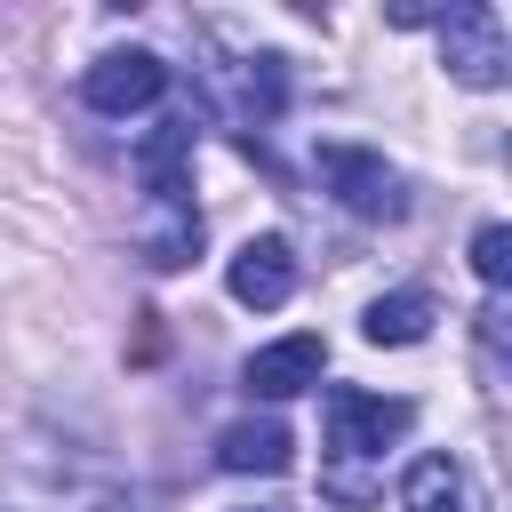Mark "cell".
Instances as JSON below:
<instances>
[{"label": "cell", "mask_w": 512, "mask_h": 512, "mask_svg": "<svg viewBox=\"0 0 512 512\" xmlns=\"http://www.w3.org/2000/svg\"><path fill=\"white\" fill-rule=\"evenodd\" d=\"M440 64H448V80H464V88L496 96V88L512 80V40H504V16H496L488 0L440 8Z\"/></svg>", "instance_id": "obj_1"}, {"label": "cell", "mask_w": 512, "mask_h": 512, "mask_svg": "<svg viewBox=\"0 0 512 512\" xmlns=\"http://www.w3.org/2000/svg\"><path fill=\"white\" fill-rule=\"evenodd\" d=\"M416 400H384L360 384H328V456L336 464H376L392 440H408Z\"/></svg>", "instance_id": "obj_2"}, {"label": "cell", "mask_w": 512, "mask_h": 512, "mask_svg": "<svg viewBox=\"0 0 512 512\" xmlns=\"http://www.w3.org/2000/svg\"><path fill=\"white\" fill-rule=\"evenodd\" d=\"M312 168H320V184H328L352 216H368V224L408 216V184H400V168H392L384 152H368V144H320Z\"/></svg>", "instance_id": "obj_3"}, {"label": "cell", "mask_w": 512, "mask_h": 512, "mask_svg": "<svg viewBox=\"0 0 512 512\" xmlns=\"http://www.w3.org/2000/svg\"><path fill=\"white\" fill-rule=\"evenodd\" d=\"M168 96V64L152 48H112L80 72V104L104 112V120H128V112H152Z\"/></svg>", "instance_id": "obj_4"}, {"label": "cell", "mask_w": 512, "mask_h": 512, "mask_svg": "<svg viewBox=\"0 0 512 512\" xmlns=\"http://www.w3.org/2000/svg\"><path fill=\"white\" fill-rule=\"evenodd\" d=\"M224 288H232V304H248V312H280V304L296 296V248H288L280 232L240 240V256L224 264Z\"/></svg>", "instance_id": "obj_5"}, {"label": "cell", "mask_w": 512, "mask_h": 512, "mask_svg": "<svg viewBox=\"0 0 512 512\" xmlns=\"http://www.w3.org/2000/svg\"><path fill=\"white\" fill-rule=\"evenodd\" d=\"M320 368H328V344L304 328V336H280V344L248 352L240 384H248L256 400H296V392H312V384H320Z\"/></svg>", "instance_id": "obj_6"}, {"label": "cell", "mask_w": 512, "mask_h": 512, "mask_svg": "<svg viewBox=\"0 0 512 512\" xmlns=\"http://www.w3.org/2000/svg\"><path fill=\"white\" fill-rule=\"evenodd\" d=\"M400 512H488V496H480V480H472L464 456L432 448V456H416L400 472Z\"/></svg>", "instance_id": "obj_7"}, {"label": "cell", "mask_w": 512, "mask_h": 512, "mask_svg": "<svg viewBox=\"0 0 512 512\" xmlns=\"http://www.w3.org/2000/svg\"><path fill=\"white\" fill-rule=\"evenodd\" d=\"M136 168H144V200H192V184H184V168H192V120H160L144 136Z\"/></svg>", "instance_id": "obj_8"}, {"label": "cell", "mask_w": 512, "mask_h": 512, "mask_svg": "<svg viewBox=\"0 0 512 512\" xmlns=\"http://www.w3.org/2000/svg\"><path fill=\"white\" fill-rule=\"evenodd\" d=\"M432 320H440V304H432L424 288H392V296H376V304L360 312V336L400 352V344H424V336H432Z\"/></svg>", "instance_id": "obj_9"}, {"label": "cell", "mask_w": 512, "mask_h": 512, "mask_svg": "<svg viewBox=\"0 0 512 512\" xmlns=\"http://www.w3.org/2000/svg\"><path fill=\"white\" fill-rule=\"evenodd\" d=\"M288 456H296V440H288V424H272V416L224 424V440H216V464H224V472H288Z\"/></svg>", "instance_id": "obj_10"}, {"label": "cell", "mask_w": 512, "mask_h": 512, "mask_svg": "<svg viewBox=\"0 0 512 512\" xmlns=\"http://www.w3.org/2000/svg\"><path fill=\"white\" fill-rule=\"evenodd\" d=\"M192 256H200V208L192 200H152V216H144V264L176 272Z\"/></svg>", "instance_id": "obj_11"}, {"label": "cell", "mask_w": 512, "mask_h": 512, "mask_svg": "<svg viewBox=\"0 0 512 512\" xmlns=\"http://www.w3.org/2000/svg\"><path fill=\"white\" fill-rule=\"evenodd\" d=\"M240 104H248L256 120H272V112L288 104V72H280V56H248V64H240Z\"/></svg>", "instance_id": "obj_12"}, {"label": "cell", "mask_w": 512, "mask_h": 512, "mask_svg": "<svg viewBox=\"0 0 512 512\" xmlns=\"http://www.w3.org/2000/svg\"><path fill=\"white\" fill-rule=\"evenodd\" d=\"M472 272H480L488 296L512 280V232H504V224H480V232H472Z\"/></svg>", "instance_id": "obj_13"}, {"label": "cell", "mask_w": 512, "mask_h": 512, "mask_svg": "<svg viewBox=\"0 0 512 512\" xmlns=\"http://www.w3.org/2000/svg\"><path fill=\"white\" fill-rule=\"evenodd\" d=\"M232 512H280V504H232Z\"/></svg>", "instance_id": "obj_14"}]
</instances>
